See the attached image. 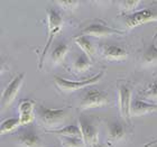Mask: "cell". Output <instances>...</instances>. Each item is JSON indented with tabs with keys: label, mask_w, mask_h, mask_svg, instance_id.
Here are the masks:
<instances>
[{
	"label": "cell",
	"mask_w": 157,
	"mask_h": 147,
	"mask_svg": "<svg viewBox=\"0 0 157 147\" xmlns=\"http://www.w3.org/2000/svg\"><path fill=\"white\" fill-rule=\"evenodd\" d=\"M78 127L81 129L82 138L84 141L85 145L88 146H95L99 143V131L93 122L89 120L88 118L81 117L78 118Z\"/></svg>",
	"instance_id": "8"
},
{
	"label": "cell",
	"mask_w": 157,
	"mask_h": 147,
	"mask_svg": "<svg viewBox=\"0 0 157 147\" xmlns=\"http://www.w3.org/2000/svg\"><path fill=\"white\" fill-rule=\"evenodd\" d=\"M59 141L63 147H85V143L82 137H66L59 136Z\"/></svg>",
	"instance_id": "22"
},
{
	"label": "cell",
	"mask_w": 157,
	"mask_h": 147,
	"mask_svg": "<svg viewBox=\"0 0 157 147\" xmlns=\"http://www.w3.org/2000/svg\"><path fill=\"white\" fill-rule=\"evenodd\" d=\"M124 23L127 29H132L151 21H157V1L144 9L134 11L129 15H124Z\"/></svg>",
	"instance_id": "3"
},
{
	"label": "cell",
	"mask_w": 157,
	"mask_h": 147,
	"mask_svg": "<svg viewBox=\"0 0 157 147\" xmlns=\"http://www.w3.org/2000/svg\"><path fill=\"white\" fill-rule=\"evenodd\" d=\"M140 3V1L138 0H127V1H120L119 5H120V8L124 10L126 15H129V14L134 13L135 8Z\"/></svg>",
	"instance_id": "23"
},
{
	"label": "cell",
	"mask_w": 157,
	"mask_h": 147,
	"mask_svg": "<svg viewBox=\"0 0 157 147\" xmlns=\"http://www.w3.org/2000/svg\"><path fill=\"white\" fill-rule=\"evenodd\" d=\"M24 80H25V73H20L17 76H15L7 84L6 88L3 89L2 93H1V109H2V111L5 109L9 108L10 105L13 102L16 95H18V92L23 85Z\"/></svg>",
	"instance_id": "6"
},
{
	"label": "cell",
	"mask_w": 157,
	"mask_h": 147,
	"mask_svg": "<svg viewBox=\"0 0 157 147\" xmlns=\"http://www.w3.org/2000/svg\"><path fill=\"white\" fill-rule=\"evenodd\" d=\"M109 103V95L105 91L98 89H90L82 95L80 100V109L86 110L92 108H101Z\"/></svg>",
	"instance_id": "5"
},
{
	"label": "cell",
	"mask_w": 157,
	"mask_h": 147,
	"mask_svg": "<svg viewBox=\"0 0 157 147\" xmlns=\"http://www.w3.org/2000/svg\"><path fill=\"white\" fill-rule=\"evenodd\" d=\"M107 133H108V141L110 145H116L126 139L127 130L124 125L120 121H109L107 124Z\"/></svg>",
	"instance_id": "11"
},
{
	"label": "cell",
	"mask_w": 157,
	"mask_h": 147,
	"mask_svg": "<svg viewBox=\"0 0 157 147\" xmlns=\"http://www.w3.org/2000/svg\"><path fill=\"white\" fill-rule=\"evenodd\" d=\"M69 116L67 109H49L44 106H37L35 109V117L42 126L52 128L49 130H56L65 122Z\"/></svg>",
	"instance_id": "1"
},
{
	"label": "cell",
	"mask_w": 157,
	"mask_h": 147,
	"mask_svg": "<svg viewBox=\"0 0 157 147\" xmlns=\"http://www.w3.org/2000/svg\"><path fill=\"white\" fill-rule=\"evenodd\" d=\"M70 49V46L67 45V43L65 42H61L59 44H56L54 46L53 51L51 52V56H49V60L52 62L53 65H59L63 62L64 57L66 56L67 52Z\"/></svg>",
	"instance_id": "17"
},
{
	"label": "cell",
	"mask_w": 157,
	"mask_h": 147,
	"mask_svg": "<svg viewBox=\"0 0 157 147\" xmlns=\"http://www.w3.org/2000/svg\"><path fill=\"white\" fill-rule=\"evenodd\" d=\"M156 144H157V139H155V141H153L151 143H148V144L145 145V147H151V146H153V145H156Z\"/></svg>",
	"instance_id": "25"
},
{
	"label": "cell",
	"mask_w": 157,
	"mask_h": 147,
	"mask_svg": "<svg viewBox=\"0 0 157 147\" xmlns=\"http://www.w3.org/2000/svg\"><path fill=\"white\" fill-rule=\"evenodd\" d=\"M46 14H47V39H46L45 46L43 48L42 55L39 57V63H38L39 70L42 69L45 56L47 54V52H48L51 45H52L54 37L56 36V34L59 33L63 27V17L57 10L54 9V8H47L46 9Z\"/></svg>",
	"instance_id": "2"
},
{
	"label": "cell",
	"mask_w": 157,
	"mask_h": 147,
	"mask_svg": "<svg viewBox=\"0 0 157 147\" xmlns=\"http://www.w3.org/2000/svg\"><path fill=\"white\" fill-rule=\"evenodd\" d=\"M157 33L148 43H144L140 57V65L143 68L157 65Z\"/></svg>",
	"instance_id": "10"
},
{
	"label": "cell",
	"mask_w": 157,
	"mask_h": 147,
	"mask_svg": "<svg viewBox=\"0 0 157 147\" xmlns=\"http://www.w3.org/2000/svg\"><path fill=\"white\" fill-rule=\"evenodd\" d=\"M103 76V71L99 72L97 75H93L91 78L85 79V80H80V81H70L66 79H63L61 76L55 75L54 76V83L57 87V89H59L63 92H74L78 91L80 89H84L89 85H92L99 82Z\"/></svg>",
	"instance_id": "4"
},
{
	"label": "cell",
	"mask_w": 157,
	"mask_h": 147,
	"mask_svg": "<svg viewBox=\"0 0 157 147\" xmlns=\"http://www.w3.org/2000/svg\"><path fill=\"white\" fill-rule=\"evenodd\" d=\"M57 5L59 7H63V9L65 10H74L76 9L78 6H80V1H74V0H71V1H57Z\"/></svg>",
	"instance_id": "24"
},
{
	"label": "cell",
	"mask_w": 157,
	"mask_h": 147,
	"mask_svg": "<svg viewBox=\"0 0 157 147\" xmlns=\"http://www.w3.org/2000/svg\"><path fill=\"white\" fill-rule=\"evenodd\" d=\"M122 33L124 32L112 28L101 20H98V21L91 23L85 28H83L80 35H84V36L89 37H107L111 36V35H121Z\"/></svg>",
	"instance_id": "7"
},
{
	"label": "cell",
	"mask_w": 157,
	"mask_h": 147,
	"mask_svg": "<svg viewBox=\"0 0 157 147\" xmlns=\"http://www.w3.org/2000/svg\"><path fill=\"white\" fill-rule=\"evenodd\" d=\"M101 55L109 61H122L128 57V51L117 44H105L101 47Z\"/></svg>",
	"instance_id": "13"
},
{
	"label": "cell",
	"mask_w": 157,
	"mask_h": 147,
	"mask_svg": "<svg viewBox=\"0 0 157 147\" xmlns=\"http://www.w3.org/2000/svg\"><path fill=\"white\" fill-rule=\"evenodd\" d=\"M74 42L78 46L81 47V49L83 51L85 55H88L90 59H93L95 54V45L92 37L84 36V35H78L76 37H74Z\"/></svg>",
	"instance_id": "16"
},
{
	"label": "cell",
	"mask_w": 157,
	"mask_h": 147,
	"mask_svg": "<svg viewBox=\"0 0 157 147\" xmlns=\"http://www.w3.org/2000/svg\"><path fill=\"white\" fill-rule=\"evenodd\" d=\"M153 147H157V144L156 145H153Z\"/></svg>",
	"instance_id": "26"
},
{
	"label": "cell",
	"mask_w": 157,
	"mask_h": 147,
	"mask_svg": "<svg viewBox=\"0 0 157 147\" xmlns=\"http://www.w3.org/2000/svg\"><path fill=\"white\" fill-rule=\"evenodd\" d=\"M17 143L21 147H44V141L38 133L32 129L19 131L16 138Z\"/></svg>",
	"instance_id": "12"
},
{
	"label": "cell",
	"mask_w": 157,
	"mask_h": 147,
	"mask_svg": "<svg viewBox=\"0 0 157 147\" xmlns=\"http://www.w3.org/2000/svg\"><path fill=\"white\" fill-rule=\"evenodd\" d=\"M18 126H21L20 125V119L18 118H8L6 120H3L1 122V127H0V133L1 135L8 134L10 131L15 130Z\"/></svg>",
	"instance_id": "21"
},
{
	"label": "cell",
	"mask_w": 157,
	"mask_h": 147,
	"mask_svg": "<svg viewBox=\"0 0 157 147\" xmlns=\"http://www.w3.org/2000/svg\"><path fill=\"white\" fill-rule=\"evenodd\" d=\"M139 95L141 97V100L157 105V82L154 81L147 89L140 91Z\"/></svg>",
	"instance_id": "20"
},
{
	"label": "cell",
	"mask_w": 157,
	"mask_h": 147,
	"mask_svg": "<svg viewBox=\"0 0 157 147\" xmlns=\"http://www.w3.org/2000/svg\"><path fill=\"white\" fill-rule=\"evenodd\" d=\"M118 93H119V109L120 114L124 119L129 120L131 117L130 108L132 102V90L128 84H119L118 85Z\"/></svg>",
	"instance_id": "9"
},
{
	"label": "cell",
	"mask_w": 157,
	"mask_h": 147,
	"mask_svg": "<svg viewBox=\"0 0 157 147\" xmlns=\"http://www.w3.org/2000/svg\"><path fill=\"white\" fill-rule=\"evenodd\" d=\"M35 102L33 100L26 99V100H21L18 105V111H19V119L20 125H28L35 119Z\"/></svg>",
	"instance_id": "14"
},
{
	"label": "cell",
	"mask_w": 157,
	"mask_h": 147,
	"mask_svg": "<svg viewBox=\"0 0 157 147\" xmlns=\"http://www.w3.org/2000/svg\"><path fill=\"white\" fill-rule=\"evenodd\" d=\"M91 66V59L88 55H85L84 53H82L81 55H78L73 62V70L76 73H83L86 70L90 69Z\"/></svg>",
	"instance_id": "19"
},
{
	"label": "cell",
	"mask_w": 157,
	"mask_h": 147,
	"mask_svg": "<svg viewBox=\"0 0 157 147\" xmlns=\"http://www.w3.org/2000/svg\"><path fill=\"white\" fill-rule=\"evenodd\" d=\"M157 111V105L151 103L141 99H135L131 102L130 108V114L134 117H139V116H144V114H151Z\"/></svg>",
	"instance_id": "15"
},
{
	"label": "cell",
	"mask_w": 157,
	"mask_h": 147,
	"mask_svg": "<svg viewBox=\"0 0 157 147\" xmlns=\"http://www.w3.org/2000/svg\"><path fill=\"white\" fill-rule=\"evenodd\" d=\"M51 134H55L59 136H66V137H82L81 129L78 125H67L64 127L56 129V130H47Z\"/></svg>",
	"instance_id": "18"
}]
</instances>
